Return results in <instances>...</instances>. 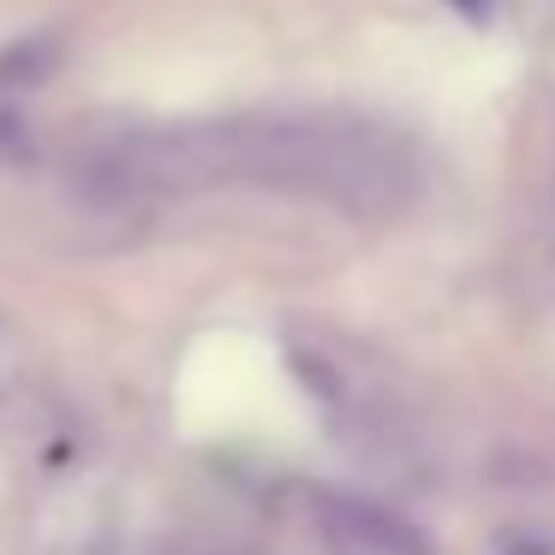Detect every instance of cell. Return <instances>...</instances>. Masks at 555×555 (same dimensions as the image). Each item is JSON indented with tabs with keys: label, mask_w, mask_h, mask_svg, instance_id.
<instances>
[{
	"label": "cell",
	"mask_w": 555,
	"mask_h": 555,
	"mask_svg": "<svg viewBox=\"0 0 555 555\" xmlns=\"http://www.w3.org/2000/svg\"><path fill=\"white\" fill-rule=\"evenodd\" d=\"M61 61V37H25L0 54V90H25V85H42Z\"/></svg>",
	"instance_id": "7a4b0ae2"
},
{
	"label": "cell",
	"mask_w": 555,
	"mask_h": 555,
	"mask_svg": "<svg viewBox=\"0 0 555 555\" xmlns=\"http://www.w3.org/2000/svg\"><path fill=\"white\" fill-rule=\"evenodd\" d=\"M495 555H555L550 543H538V538H514V543H502Z\"/></svg>",
	"instance_id": "277c9868"
},
{
	"label": "cell",
	"mask_w": 555,
	"mask_h": 555,
	"mask_svg": "<svg viewBox=\"0 0 555 555\" xmlns=\"http://www.w3.org/2000/svg\"><path fill=\"white\" fill-rule=\"evenodd\" d=\"M448 7H454L466 25H490V18H495V0H448Z\"/></svg>",
	"instance_id": "3957f363"
},
{
	"label": "cell",
	"mask_w": 555,
	"mask_h": 555,
	"mask_svg": "<svg viewBox=\"0 0 555 555\" xmlns=\"http://www.w3.org/2000/svg\"><path fill=\"white\" fill-rule=\"evenodd\" d=\"M328 514V531H335L340 550H371V555H430L424 550V538L406 526V519L383 514L376 502H323Z\"/></svg>",
	"instance_id": "6da1fadb"
}]
</instances>
